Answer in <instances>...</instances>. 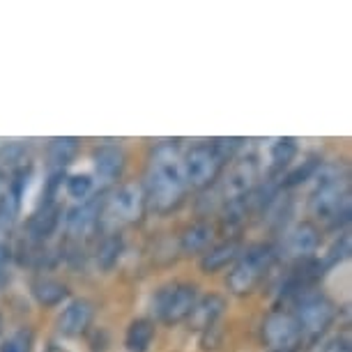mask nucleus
Instances as JSON below:
<instances>
[{"label":"nucleus","instance_id":"obj_12","mask_svg":"<svg viewBox=\"0 0 352 352\" xmlns=\"http://www.w3.org/2000/svg\"><path fill=\"white\" fill-rule=\"evenodd\" d=\"M63 205L58 201H39L37 210L32 212L25 221V240L35 244H46L51 235H56V230L63 223Z\"/></svg>","mask_w":352,"mask_h":352},{"label":"nucleus","instance_id":"obj_14","mask_svg":"<svg viewBox=\"0 0 352 352\" xmlns=\"http://www.w3.org/2000/svg\"><path fill=\"white\" fill-rule=\"evenodd\" d=\"M92 166L102 180L118 182L127 170V152L120 143H104L92 152Z\"/></svg>","mask_w":352,"mask_h":352},{"label":"nucleus","instance_id":"obj_11","mask_svg":"<svg viewBox=\"0 0 352 352\" xmlns=\"http://www.w3.org/2000/svg\"><path fill=\"white\" fill-rule=\"evenodd\" d=\"M320 242H322V232L314 221H297L292 228L285 230L281 251L295 263H300V261H309V258H316L318 249H320Z\"/></svg>","mask_w":352,"mask_h":352},{"label":"nucleus","instance_id":"obj_33","mask_svg":"<svg viewBox=\"0 0 352 352\" xmlns=\"http://www.w3.org/2000/svg\"><path fill=\"white\" fill-rule=\"evenodd\" d=\"M0 334H3V316H0Z\"/></svg>","mask_w":352,"mask_h":352},{"label":"nucleus","instance_id":"obj_27","mask_svg":"<svg viewBox=\"0 0 352 352\" xmlns=\"http://www.w3.org/2000/svg\"><path fill=\"white\" fill-rule=\"evenodd\" d=\"M32 345H35L32 327H19L0 343V352H32Z\"/></svg>","mask_w":352,"mask_h":352},{"label":"nucleus","instance_id":"obj_30","mask_svg":"<svg viewBox=\"0 0 352 352\" xmlns=\"http://www.w3.org/2000/svg\"><path fill=\"white\" fill-rule=\"evenodd\" d=\"M12 258H14V254H12V247L8 244V240H0V274L8 270Z\"/></svg>","mask_w":352,"mask_h":352},{"label":"nucleus","instance_id":"obj_16","mask_svg":"<svg viewBox=\"0 0 352 352\" xmlns=\"http://www.w3.org/2000/svg\"><path fill=\"white\" fill-rule=\"evenodd\" d=\"M242 249L244 247L237 237L212 244L210 249H205L201 254V261H198L201 272L203 274H217V272H223L226 267H232L237 258H240Z\"/></svg>","mask_w":352,"mask_h":352},{"label":"nucleus","instance_id":"obj_31","mask_svg":"<svg viewBox=\"0 0 352 352\" xmlns=\"http://www.w3.org/2000/svg\"><path fill=\"white\" fill-rule=\"evenodd\" d=\"M5 187H8V180H5V175H3V173H0V194H3V191H5Z\"/></svg>","mask_w":352,"mask_h":352},{"label":"nucleus","instance_id":"obj_19","mask_svg":"<svg viewBox=\"0 0 352 352\" xmlns=\"http://www.w3.org/2000/svg\"><path fill=\"white\" fill-rule=\"evenodd\" d=\"M214 240V226L210 221H194L180 232V251L184 256H196L203 254L205 249L212 247Z\"/></svg>","mask_w":352,"mask_h":352},{"label":"nucleus","instance_id":"obj_8","mask_svg":"<svg viewBox=\"0 0 352 352\" xmlns=\"http://www.w3.org/2000/svg\"><path fill=\"white\" fill-rule=\"evenodd\" d=\"M258 177H261V166H258V159L254 155L232 159L221 180L223 208L226 205L242 203L258 187Z\"/></svg>","mask_w":352,"mask_h":352},{"label":"nucleus","instance_id":"obj_22","mask_svg":"<svg viewBox=\"0 0 352 352\" xmlns=\"http://www.w3.org/2000/svg\"><path fill=\"white\" fill-rule=\"evenodd\" d=\"M122 251H124V240L120 232H106L95 251L97 267L102 272H111L118 265V261H120Z\"/></svg>","mask_w":352,"mask_h":352},{"label":"nucleus","instance_id":"obj_13","mask_svg":"<svg viewBox=\"0 0 352 352\" xmlns=\"http://www.w3.org/2000/svg\"><path fill=\"white\" fill-rule=\"evenodd\" d=\"M92 318H95V304L85 300V297H76L60 311L56 320V329L65 338H81L90 329Z\"/></svg>","mask_w":352,"mask_h":352},{"label":"nucleus","instance_id":"obj_28","mask_svg":"<svg viewBox=\"0 0 352 352\" xmlns=\"http://www.w3.org/2000/svg\"><path fill=\"white\" fill-rule=\"evenodd\" d=\"M350 256V232L348 230H343L341 232V237L334 242V247L329 249V254L322 258V265H324V270H331V267H336V265H341L345 258Z\"/></svg>","mask_w":352,"mask_h":352},{"label":"nucleus","instance_id":"obj_18","mask_svg":"<svg viewBox=\"0 0 352 352\" xmlns=\"http://www.w3.org/2000/svg\"><path fill=\"white\" fill-rule=\"evenodd\" d=\"M81 150V141L74 136H58L51 138L46 145V166L49 173H65L67 166L74 164V159L78 157Z\"/></svg>","mask_w":352,"mask_h":352},{"label":"nucleus","instance_id":"obj_15","mask_svg":"<svg viewBox=\"0 0 352 352\" xmlns=\"http://www.w3.org/2000/svg\"><path fill=\"white\" fill-rule=\"evenodd\" d=\"M226 307H228V302H226L223 295H219V292H210V295L198 297L189 318L184 322H187V327L191 331H201L203 334V331L217 327L219 318L226 314Z\"/></svg>","mask_w":352,"mask_h":352},{"label":"nucleus","instance_id":"obj_23","mask_svg":"<svg viewBox=\"0 0 352 352\" xmlns=\"http://www.w3.org/2000/svg\"><path fill=\"white\" fill-rule=\"evenodd\" d=\"M320 168H322V159L318 155H307L302 164H297L295 168L288 170V175L281 182V189H295L307 180H314L318 173H320Z\"/></svg>","mask_w":352,"mask_h":352},{"label":"nucleus","instance_id":"obj_17","mask_svg":"<svg viewBox=\"0 0 352 352\" xmlns=\"http://www.w3.org/2000/svg\"><path fill=\"white\" fill-rule=\"evenodd\" d=\"M30 295L39 307L56 309V307H60L63 302L69 300V285L63 283L60 278H56V276L37 274L30 281Z\"/></svg>","mask_w":352,"mask_h":352},{"label":"nucleus","instance_id":"obj_5","mask_svg":"<svg viewBox=\"0 0 352 352\" xmlns=\"http://www.w3.org/2000/svg\"><path fill=\"white\" fill-rule=\"evenodd\" d=\"M145 212H148V198L143 182H122L118 189L106 191L99 230L118 232L122 226L141 223Z\"/></svg>","mask_w":352,"mask_h":352},{"label":"nucleus","instance_id":"obj_2","mask_svg":"<svg viewBox=\"0 0 352 352\" xmlns=\"http://www.w3.org/2000/svg\"><path fill=\"white\" fill-rule=\"evenodd\" d=\"M242 145L244 138H214L191 145L182 155V170L189 189L205 191L214 187Z\"/></svg>","mask_w":352,"mask_h":352},{"label":"nucleus","instance_id":"obj_9","mask_svg":"<svg viewBox=\"0 0 352 352\" xmlns=\"http://www.w3.org/2000/svg\"><path fill=\"white\" fill-rule=\"evenodd\" d=\"M261 338L270 350H300L302 331L295 316L288 309H274L265 316L261 324Z\"/></svg>","mask_w":352,"mask_h":352},{"label":"nucleus","instance_id":"obj_4","mask_svg":"<svg viewBox=\"0 0 352 352\" xmlns=\"http://www.w3.org/2000/svg\"><path fill=\"white\" fill-rule=\"evenodd\" d=\"M278 249L270 242H256L244 247L240 258H237L228 272V276H226V288L237 297L251 295L265 281L270 270L274 267Z\"/></svg>","mask_w":352,"mask_h":352},{"label":"nucleus","instance_id":"obj_29","mask_svg":"<svg viewBox=\"0 0 352 352\" xmlns=\"http://www.w3.org/2000/svg\"><path fill=\"white\" fill-rule=\"evenodd\" d=\"M318 352H350L348 334H338V336L327 338V341H322L318 345Z\"/></svg>","mask_w":352,"mask_h":352},{"label":"nucleus","instance_id":"obj_7","mask_svg":"<svg viewBox=\"0 0 352 352\" xmlns=\"http://www.w3.org/2000/svg\"><path fill=\"white\" fill-rule=\"evenodd\" d=\"M198 297H201V292H198L196 283H187V281L166 283L155 292L152 311H155L159 322L175 327V324L187 320Z\"/></svg>","mask_w":352,"mask_h":352},{"label":"nucleus","instance_id":"obj_6","mask_svg":"<svg viewBox=\"0 0 352 352\" xmlns=\"http://www.w3.org/2000/svg\"><path fill=\"white\" fill-rule=\"evenodd\" d=\"M292 316H295L297 324H300L302 343L318 345V341L327 334L329 327L338 318V309L324 292L311 290L307 295H302L300 300H295Z\"/></svg>","mask_w":352,"mask_h":352},{"label":"nucleus","instance_id":"obj_26","mask_svg":"<svg viewBox=\"0 0 352 352\" xmlns=\"http://www.w3.org/2000/svg\"><path fill=\"white\" fill-rule=\"evenodd\" d=\"M65 191H67L69 198H74V201L83 203L88 201L92 196V187H95V182H92L90 175H85V173H74V175H65Z\"/></svg>","mask_w":352,"mask_h":352},{"label":"nucleus","instance_id":"obj_32","mask_svg":"<svg viewBox=\"0 0 352 352\" xmlns=\"http://www.w3.org/2000/svg\"><path fill=\"white\" fill-rule=\"evenodd\" d=\"M270 352H300V350H270Z\"/></svg>","mask_w":352,"mask_h":352},{"label":"nucleus","instance_id":"obj_25","mask_svg":"<svg viewBox=\"0 0 352 352\" xmlns=\"http://www.w3.org/2000/svg\"><path fill=\"white\" fill-rule=\"evenodd\" d=\"M30 145L28 143H3L0 145V173L5 175L8 173H14L21 166L30 164Z\"/></svg>","mask_w":352,"mask_h":352},{"label":"nucleus","instance_id":"obj_21","mask_svg":"<svg viewBox=\"0 0 352 352\" xmlns=\"http://www.w3.org/2000/svg\"><path fill=\"white\" fill-rule=\"evenodd\" d=\"M297 155H300V145H297V138L283 136L276 138L274 143L270 145V175H281L285 168H292Z\"/></svg>","mask_w":352,"mask_h":352},{"label":"nucleus","instance_id":"obj_3","mask_svg":"<svg viewBox=\"0 0 352 352\" xmlns=\"http://www.w3.org/2000/svg\"><path fill=\"white\" fill-rule=\"evenodd\" d=\"M318 184L309 198L311 214L329 223V228H341L350 223V182L345 173L320 168Z\"/></svg>","mask_w":352,"mask_h":352},{"label":"nucleus","instance_id":"obj_24","mask_svg":"<svg viewBox=\"0 0 352 352\" xmlns=\"http://www.w3.org/2000/svg\"><path fill=\"white\" fill-rule=\"evenodd\" d=\"M19 210H21V196H16L10 187H5V191L0 194V240H5L14 228Z\"/></svg>","mask_w":352,"mask_h":352},{"label":"nucleus","instance_id":"obj_1","mask_svg":"<svg viewBox=\"0 0 352 352\" xmlns=\"http://www.w3.org/2000/svg\"><path fill=\"white\" fill-rule=\"evenodd\" d=\"M145 198L148 210L159 217H168L177 212L187 201L189 184L182 170V152L175 143L166 141L155 145L145 173Z\"/></svg>","mask_w":352,"mask_h":352},{"label":"nucleus","instance_id":"obj_20","mask_svg":"<svg viewBox=\"0 0 352 352\" xmlns=\"http://www.w3.org/2000/svg\"><path fill=\"white\" fill-rule=\"evenodd\" d=\"M157 338V320L152 318H134L124 331V348L127 352H150Z\"/></svg>","mask_w":352,"mask_h":352},{"label":"nucleus","instance_id":"obj_10","mask_svg":"<svg viewBox=\"0 0 352 352\" xmlns=\"http://www.w3.org/2000/svg\"><path fill=\"white\" fill-rule=\"evenodd\" d=\"M104 196L102 194L88 198V201L78 203L76 208H72L65 217V230L74 242L88 240L99 230V221H102V208H104Z\"/></svg>","mask_w":352,"mask_h":352}]
</instances>
